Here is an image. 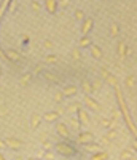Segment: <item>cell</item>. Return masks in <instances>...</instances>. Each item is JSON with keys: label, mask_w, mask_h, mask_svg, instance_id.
Segmentation results:
<instances>
[{"label": "cell", "mask_w": 137, "mask_h": 160, "mask_svg": "<svg viewBox=\"0 0 137 160\" xmlns=\"http://www.w3.org/2000/svg\"><path fill=\"white\" fill-rule=\"evenodd\" d=\"M101 74H102V77H104V78H105V77L108 75V72H107V69H102V71H101Z\"/></svg>", "instance_id": "44"}, {"label": "cell", "mask_w": 137, "mask_h": 160, "mask_svg": "<svg viewBox=\"0 0 137 160\" xmlns=\"http://www.w3.org/2000/svg\"><path fill=\"white\" fill-rule=\"evenodd\" d=\"M0 160H5V155L3 154H0Z\"/></svg>", "instance_id": "46"}, {"label": "cell", "mask_w": 137, "mask_h": 160, "mask_svg": "<svg viewBox=\"0 0 137 160\" xmlns=\"http://www.w3.org/2000/svg\"><path fill=\"white\" fill-rule=\"evenodd\" d=\"M59 112L58 111H48L42 118L45 120V122H48V123H54V122H58V120H59Z\"/></svg>", "instance_id": "9"}, {"label": "cell", "mask_w": 137, "mask_h": 160, "mask_svg": "<svg viewBox=\"0 0 137 160\" xmlns=\"http://www.w3.org/2000/svg\"><path fill=\"white\" fill-rule=\"evenodd\" d=\"M72 58H73L75 61H80V59H81V53H80L78 48H73V50H72Z\"/></svg>", "instance_id": "34"}, {"label": "cell", "mask_w": 137, "mask_h": 160, "mask_svg": "<svg viewBox=\"0 0 137 160\" xmlns=\"http://www.w3.org/2000/svg\"><path fill=\"white\" fill-rule=\"evenodd\" d=\"M53 149H54L56 154H59L61 157H65V158H70L77 154V151L67 142H58L56 146H53Z\"/></svg>", "instance_id": "2"}, {"label": "cell", "mask_w": 137, "mask_h": 160, "mask_svg": "<svg viewBox=\"0 0 137 160\" xmlns=\"http://www.w3.org/2000/svg\"><path fill=\"white\" fill-rule=\"evenodd\" d=\"M80 108H81L80 102H72V104L67 106V112H68V114H77V111H78Z\"/></svg>", "instance_id": "24"}, {"label": "cell", "mask_w": 137, "mask_h": 160, "mask_svg": "<svg viewBox=\"0 0 137 160\" xmlns=\"http://www.w3.org/2000/svg\"><path fill=\"white\" fill-rule=\"evenodd\" d=\"M42 69H43V66H42V64H38V66H37V69L34 71V74H38V72L42 71Z\"/></svg>", "instance_id": "42"}, {"label": "cell", "mask_w": 137, "mask_h": 160, "mask_svg": "<svg viewBox=\"0 0 137 160\" xmlns=\"http://www.w3.org/2000/svg\"><path fill=\"white\" fill-rule=\"evenodd\" d=\"M32 77H34V75H32L31 72H26V74H24V75L21 77V80H19V83H21L22 87H26V85H29V82H31V80H32Z\"/></svg>", "instance_id": "23"}, {"label": "cell", "mask_w": 137, "mask_h": 160, "mask_svg": "<svg viewBox=\"0 0 137 160\" xmlns=\"http://www.w3.org/2000/svg\"><path fill=\"white\" fill-rule=\"evenodd\" d=\"M77 118H78V122H80V125H89V115H88V112L83 109V108H80L78 111H77Z\"/></svg>", "instance_id": "6"}, {"label": "cell", "mask_w": 137, "mask_h": 160, "mask_svg": "<svg viewBox=\"0 0 137 160\" xmlns=\"http://www.w3.org/2000/svg\"><path fill=\"white\" fill-rule=\"evenodd\" d=\"M118 138V131L115 128H110L107 133H105V138L104 139H116Z\"/></svg>", "instance_id": "25"}, {"label": "cell", "mask_w": 137, "mask_h": 160, "mask_svg": "<svg viewBox=\"0 0 137 160\" xmlns=\"http://www.w3.org/2000/svg\"><path fill=\"white\" fill-rule=\"evenodd\" d=\"M68 123L73 127V130H80V128H81V125H80V122H78V118H77V117L70 118V122H68Z\"/></svg>", "instance_id": "32"}, {"label": "cell", "mask_w": 137, "mask_h": 160, "mask_svg": "<svg viewBox=\"0 0 137 160\" xmlns=\"http://www.w3.org/2000/svg\"><path fill=\"white\" fill-rule=\"evenodd\" d=\"M121 117V112L120 111H113V118H120Z\"/></svg>", "instance_id": "41"}, {"label": "cell", "mask_w": 137, "mask_h": 160, "mask_svg": "<svg viewBox=\"0 0 137 160\" xmlns=\"http://www.w3.org/2000/svg\"><path fill=\"white\" fill-rule=\"evenodd\" d=\"M54 101H56L58 104H61L64 101V95H62V91H56L54 93Z\"/></svg>", "instance_id": "33"}, {"label": "cell", "mask_w": 137, "mask_h": 160, "mask_svg": "<svg viewBox=\"0 0 137 160\" xmlns=\"http://www.w3.org/2000/svg\"><path fill=\"white\" fill-rule=\"evenodd\" d=\"M107 158H108V154L104 152V151L92 152V155H91V160H107Z\"/></svg>", "instance_id": "19"}, {"label": "cell", "mask_w": 137, "mask_h": 160, "mask_svg": "<svg viewBox=\"0 0 137 160\" xmlns=\"http://www.w3.org/2000/svg\"><path fill=\"white\" fill-rule=\"evenodd\" d=\"M7 144H5V139H0V149H5Z\"/></svg>", "instance_id": "43"}, {"label": "cell", "mask_w": 137, "mask_h": 160, "mask_svg": "<svg viewBox=\"0 0 137 160\" xmlns=\"http://www.w3.org/2000/svg\"><path fill=\"white\" fill-rule=\"evenodd\" d=\"M105 82H107L108 85H112V87H116V85H118L116 77H115V75H112V74H108V75L105 77Z\"/></svg>", "instance_id": "26"}, {"label": "cell", "mask_w": 137, "mask_h": 160, "mask_svg": "<svg viewBox=\"0 0 137 160\" xmlns=\"http://www.w3.org/2000/svg\"><path fill=\"white\" fill-rule=\"evenodd\" d=\"M43 154H45V151H40V152H38V155H37V157H38V158H43Z\"/></svg>", "instance_id": "45"}, {"label": "cell", "mask_w": 137, "mask_h": 160, "mask_svg": "<svg viewBox=\"0 0 137 160\" xmlns=\"http://www.w3.org/2000/svg\"><path fill=\"white\" fill-rule=\"evenodd\" d=\"M83 146H85V151H86V152H97V151H101V146H99L97 142H94V141L86 142V144H83Z\"/></svg>", "instance_id": "17"}, {"label": "cell", "mask_w": 137, "mask_h": 160, "mask_svg": "<svg viewBox=\"0 0 137 160\" xmlns=\"http://www.w3.org/2000/svg\"><path fill=\"white\" fill-rule=\"evenodd\" d=\"M81 91H83V95H92V88H91V82L88 80H83V83H81Z\"/></svg>", "instance_id": "20"}, {"label": "cell", "mask_w": 137, "mask_h": 160, "mask_svg": "<svg viewBox=\"0 0 137 160\" xmlns=\"http://www.w3.org/2000/svg\"><path fill=\"white\" fill-rule=\"evenodd\" d=\"M89 51H91V56H92L94 59H102V56H104L102 48L97 47V45H94V43L89 45Z\"/></svg>", "instance_id": "12"}, {"label": "cell", "mask_w": 137, "mask_h": 160, "mask_svg": "<svg viewBox=\"0 0 137 160\" xmlns=\"http://www.w3.org/2000/svg\"><path fill=\"white\" fill-rule=\"evenodd\" d=\"M101 125L105 127V128H115V122H113V120H108V118H102Z\"/></svg>", "instance_id": "29"}, {"label": "cell", "mask_w": 137, "mask_h": 160, "mask_svg": "<svg viewBox=\"0 0 137 160\" xmlns=\"http://www.w3.org/2000/svg\"><path fill=\"white\" fill-rule=\"evenodd\" d=\"M73 15H75V19L78 21V22H81V21H83L85 18H86V15H85V11L83 10H75V13H73Z\"/></svg>", "instance_id": "27"}, {"label": "cell", "mask_w": 137, "mask_h": 160, "mask_svg": "<svg viewBox=\"0 0 137 160\" xmlns=\"http://www.w3.org/2000/svg\"><path fill=\"white\" fill-rule=\"evenodd\" d=\"M126 85H128L129 88H132V87H135V77H132V75H129V77L126 78Z\"/></svg>", "instance_id": "36"}, {"label": "cell", "mask_w": 137, "mask_h": 160, "mask_svg": "<svg viewBox=\"0 0 137 160\" xmlns=\"http://www.w3.org/2000/svg\"><path fill=\"white\" fill-rule=\"evenodd\" d=\"M16 7H18V2H16V0H11V3H10V7H8V11H10V13H15V11H16Z\"/></svg>", "instance_id": "37"}, {"label": "cell", "mask_w": 137, "mask_h": 160, "mask_svg": "<svg viewBox=\"0 0 137 160\" xmlns=\"http://www.w3.org/2000/svg\"><path fill=\"white\" fill-rule=\"evenodd\" d=\"M92 26H94V19L86 16L83 21H81V35H88L92 29Z\"/></svg>", "instance_id": "3"}, {"label": "cell", "mask_w": 137, "mask_h": 160, "mask_svg": "<svg viewBox=\"0 0 137 160\" xmlns=\"http://www.w3.org/2000/svg\"><path fill=\"white\" fill-rule=\"evenodd\" d=\"M5 144H7V148H10V149H13V151L21 149V146H22V142H21L19 139H16V138H7V139H5Z\"/></svg>", "instance_id": "11"}, {"label": "cell", "mask_w": 137, "mask_h": 160, "mask_svg": "<svg viewBox=\"0 0 137 160\" xmlns=\"http://www.w3.org/2000/svg\"><path fill=\"white\" fill-rule=\"evenodd\" d=\"M56 61H58V56H54V55H50V56H46V58H45V62H46V64L56 62Z\"/></svg>", "instance_id": "38"}, {"label": "cell", "mask_w": 137, "mask_h": 160, "mask_svg": "<svg viewBox=\"0 0 137 160\" xmlns=\"http://www.w3.org/2000/svg\"><path fill=\"white\" fill-rule=\"evenodd\" d=\"M61 91H62L64 98H73L77 93H78V88L75 85H65L64 90H61Z\"/></svg>", "instance_id": "10"}, {"label": "cell", "mask_w": 137, "mask_h": 160, "mask_svg": "<svg viewBox=\"0 0 137 160\" xmlns=\"http://www.w3.org/2000/svg\"><path fill=\"white\" fill-rule=\"evenodd\" d=\"M43 158H46V160H56V158H58V155H56V154H54V152L50 149V151H45Z\"/></svg>", "instance_id": "31"}, {"label": "cell", "mask_w": 137, "mask_h": 160, "mask_svg": "<svg viewBox=\"0 0 137 160\" xmlns=\"http://www.w3.org/2000/svg\"><path fill=\"white\" fill-rule=\"evenodd\" d=\"M50 149H53V144L50 141H43V151H50Z\"/></svg>", "instance_id": "39"}, {"label": "cell", "mask_w": 137, "mask_h": 160, "mask_svg": "<svg viewBox=\"0 0 137 160\" xmlns=\"http://www.w3.org/2000/svg\"><path fill=\"white\" fill-rule=\"evenodd\" d=\"M91 141H94V135L91 131H81L77 138V142H80V144H86V142H91Z\"/></svg>", "instance_id": "7"}, {"label": "cell", "mask_w": 137, "mask_h": 160, "mask_svg": "<svg viewBox=\"0 0 137 160\" xmlns=\"http://www.w3.org/2000/svg\"><path fill=\"white\" fill-rule=\"evenodd\" d=\"M126 43L125 42H123V40H120V42H118V56L123 59V58H126Z\"/></svg>", "instance_id": "21"}, {"label": "cell", "mask_w": 137, "mask_h": 160, "mask_svg": "<svg viewBox=\"0 0 137 160\" xmlns=\"http://www.w3.org/2000/svg\"><path fill=\"white\" fill-rule=\"evenodd\" d=\"M31 8H32L35 13H40V11H42V5H40L38 2H35V0H34V2L31 3Z\"/></svg>", "instance_id": "35"}, {"label": "cell", "mask_w": 137, "mask_h": 160, "mask_svg": "<svg viewBox=\"0 0 137 160\" xmlns=\"http://www.w3.org/2000/svg\"><path fill=\"white\" fill-rule=\"evenodd\" d=\"M83 102H85L86 108H89V109H92V111H99V109H101V106L97 104V101L92 99L91 95H83Z\"/></svg>", "instance_id": "5"}, {"label": "cell", "mask_w": 137, "mask_h": 160, "mask_svg": "<svg viewBox=\"0 0 137 160\" xmlns=\"http://www.w3.org/2000/svg\"><path fill=\"white\" fill-rule=\"evenodd\" d=\"M42 120H43L42 115L34 112V114L31 115V128H32V130H37V128L40 127V123H42Z\"/></svg>", "instance_id": "15"}, {"label": "cell", "mask_w": 137, "mask_h": 160, "mask_svg": "<svg viewBox=\"0 0 137 160\" xmlns=\"http://www.w3.org/2000/svg\"><path fill=\"white\" fill-rule=\"evenodd\" d=\"M5 58H7L8 61L16 62V61H19V59H21V53H19V51H16V50H7Z\"/></svg>", "instance_id": "14"}, {"label": "cell", "mask_w": 137, "mask_h": 160, "mask_svg": "<svg viewBox=\"0 0 137 160\" xmlns=\"http://www.w3.org/2000/svg\"><path fill=\"white\" fill-rule=\"evenodd\" d=\"M0 77H2V68H0Z\"/></svg>", "instance_id": "47"}, {"label": "cell", "mask_w": 137, "mask_h": 160, "mask_svg": "<svg viewBox=\"0 0 137 160\" xmlns=\"http://www.w3.org/2000/svg\"><path fill=\"white\" fill-rule=\"evenodd\" d=\"M120 35V26L116 22H112L110 24V37L112 38H116Z\"/></svg>", "instance_id": "22"}, {"label": "cell", "mask_w": 137, "mask_h": 160, "mask_svg": "<svg viewBox=\"0 0 137 160\" xmlns=\"http://www.w3.org/2000/svg\"><path fill=\"white\" fill-rule=\"evenodd\" d=\"M120 158H121V160H126V158L134 160V158H135V149H125V151H121Z\"/></svg>", "instance_id": "16"}, {"label": "cell", "mask_w": 137, "mask_h": 160, "mask_svg": "<svg viewBox=\"0 0 137 160\" xmlns=\"http://www.w3.org/2000/svg\"><path fill=\"white\" fill-rule=\"evenodd\" d=\"M70 3H72V0H58V8L65 10V8L70 7Z\"/></svg>", "instance_id": "30"}, {"label": "cell", "mask_w": 137, "mask_h": 160, "mask_svg": "<svg viewBox=\"0 0 137 160\" xmlns=\"http://www.w3.org/2000/svg\"><path fill=\"white\" fill-rule=\"evenodd\" d=\"M43 8L50 15H56L58 11V0H43Z\"/></svg>", "instance_id": "4"}, {"label": "cell", "mask_w": 137, "mask_h": 160, "mask_svg": "<svg viewBox=\"0 0 137 160\" xmlns=\"http://www.w3.org/2000/svg\"><path fill=\"white\" fill-rule=\"evenodd\" d=\"M43 78L46 80V82H50V83H59V75L54 74L53 71H45L43 72Z\"/></svg>", "instance_id": "13"}, {"label": "cell", "mask_w": 137, "mask_h": 160, "mask_svg": "<svg viewBox=\"0 0 137 160\" xmlns=\"http://www.w3.org/2000/svg\"><path fill=\"white\" fill-rule=\"evenodd\" d=\"M115 88H116V98H118V104H120V109H121V114L125 115V118H126V122H128V125H129V130H131V133H132V135H135V127L132 125V122H131V118H129V112H128V109H126V102H125V98L121 96V91H120L118 85H116Z\"/></svg>", "instance_id": "1"}, {"label": "cell", "mask_w": 137, "mask_h": 160, "mask_svg": "<svg viewBox=\"0 0 137 160\" xmlns=\"http://www.w3.org/2000/svg\"><path fill=\"white\" fill-rule=\"evenodd\" d=\"M91 88H92V91H97V90H101V88H102V80H101V78H96V80H92V82H91Z\"/></svg>", "instance_id": "28"}, {"label": "cell", "mask_w": 137, "mask_h": 160, "mask_svg": "<svg viewBox=\"0 0 137 160\" xmlns=\"http://www.w3.org/2000/svg\"><path fill=\"white\" fill-rule=\"evenodd\" d=\"M56 133H58L61 138H64V139L70 138V130L67 128L65 123H58V125H56Z\"/></svg>", "instance_id": "8"}, {"label": "cell", "mask_w": 137, "mask_h": 160, "mask_svg": "<svg viewBox=\"0 0 137 160\" xmlns=\"http://www.w3.org/2000/svg\"><path fill=\"white\" fill-rule=\"evenodd\" d=\"M91 43H92V42H91V38H89L88 35H81V38L78 40V47H80V48H89Z\"/></svg>", "instance_id": "18"}, {"label": "cell", "mask_w": 137, "mask_h": 160, "mask_svg": "<svg viewBox=\"0 0 137 160\" xmlns=\"http://www.w3.org/2000/svg\"><path fill=\"white\" fill-rule=\"evenodd\" d=\"M43 48H48V50L53 48V42H51V40H45V42H43Z\"/></svg>", "instance_id": "40"}]
</instances>
